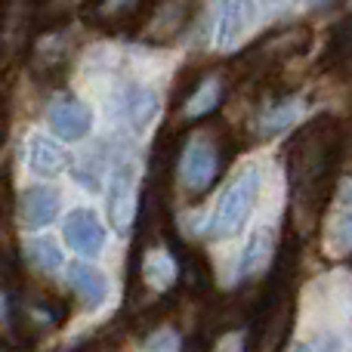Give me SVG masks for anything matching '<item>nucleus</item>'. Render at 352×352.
<instances>
[{
    "instance_id": "obj_3",
    "label": "nucleus",
    "mask_w": 352,
    "mask_h": 352,
    "mask_svg": "<svg viewBox=\"0 0 352 352\" xmlns=\"http://www.w3.org/2000/svg\"><path fill=\"white\" fill-rule=\"evenodd\" d=\"M217 167H219V158H217V148L213 142H207L204 136H192L182 148V158H179V179L188 192H204L207 186L213 182L217 176Z\"/></svg>"
},
{
    "instance_id": "obj_22",
    "label": "nucleus",
    "mask_w": 352,
    "mask_h": 352,
    "mask_svg": "<svg viewBox=\"0 0 352 352\" xmlns=\"http://www.w3.org/2000/svg\"><path fill=\"white\" fill-rule=\"evenodd\" d=\"M263 3H278V0H263Z\"/></svg>"
},
{
    "instance_id": "obj_8",
    "label": "nucleus",
    "mask_w": 352,
    "mask_h": 352,
    "mask_svg": "<svg viewBox=\"0 0 352 352\" xmlns=\"http://www.w3.org/2000/svg\"><path fill=\"white\" fill-rule=\"evenodd\" d=\"M62 198L53 186H31L19 198V219L25 229H43L59 217Z\"/></svg>"
},
{
    "instance_id": "obj_10",
    "label": "nucleus",
    "mask_w": 352,
    "mask_h": 352,
    "mask_svg": "<svg viewBox=\"0 0 352 352\" xmlns=\"http://www.w3.org/2000/svg\"><path fill=\"white\" fill-rule=\"evenodd\" d=\"M25 158H28V170L34 176H43V179L59 176L68 164V155L62 152V146L43 133H34L28 140V155H25Z\"/></svg>"
},
{
    "instance_id": "obj_21",
    "label": "nucleus",
    "mask_w": 352,
    "mask_h": 352,
    "mask_svg": "<svg viewBox=\"0 0 352 352\" xmlns=\"http://www.w3.org/2000/svg\"><path fill=\"white\" fill-rule=\"evenodd\" d=\"M121 3H124V0H109V6H105V10H118Z\"/></svg>"
},
{
    "instance_id": "obj_9",
    "label": "nucleus",
    "mask_w": 352,
    "mask_h": 352,
    "mask_svg": "<svg viewBox=\"0 0 352 352\" xmlns=\"http://www.w3.org/2000/svg\"><path fill=\"white\" fill-rule=\"evenodd\" d=\"M65 281H68V287L80 297V303H84L87 309L102 306L105 297H109V278H105L102 269L90 266V263H68Z\"/></svg>"
},
{
    "instance_id": "obj_16",
    "label": "nucleus",
    "mask_w": 352,
    "mask_h": 352,
    "mask_svg": "<svg viewBox=\"0 0 352 352\" xmlns=\"http://www.w3.org/2000/svg\"><path fill=\"white\" fill-rule=\"evenodd\" d=\"M219 102V80L217 78H207L204 84L198 87V90L188 96L186 102V115L188 118H201L207 115V111H213V105Z\"/></svg>"
},
{
    "instance_id": "obj_18",
    "label": "nucleus",
    "mask_w": 352,
    "mask_h": 352,
    "mask_svg": "<svg viewBox=\"0 0 352 352\" xmlns=\"http://www.w3.org/2000/svg\"><path fill=\"white\" fill-rule=\"evenodd\" d=\"M176 346H179V343H176V334H173V331H164V328H161L158 334L152 337V340H146V349H142V352H176Z\"/></svg>"
},
{
    "instance_id": "obj_13",
    "label": "nucleus",
    "mask_w": 352,
    "mask_h": 352,
    "mask_svg": "<svg viewBox=\"0 0 352 352\" xmlns=\"http://www.w3.org/2000/svg\"><path fill=\"white\" fill-rule=\"evenodd\" d=\"M272 250H275V232L272 226H260V229L250 235L248 248H244V256H241V275H254V272H263L272 260Z\"/></svg>"
},
{
    "instance_id": "obj_15",
    "label": "nucleus",
    "mask_w": 352,
    "mask_h": 352,
    "mask_svg": "<svg viewBox=\"0 0 352 352\" xmlns=\"http://www.w3.org/2000/svg\"><path fill=\"white\" fill-rule=\"evenodd\" d=\"M300 115H303V102H300V99H285V102L263 111L260 127L266 130V133H281V130H287L291 124H297Z\"/></svg>"
},
{
    "instance_id": "obj_20",
    "label": "nucleus",
    "mask_w": 352,
    "mask_h": 352,
    "mask_svg": "<svg viewBox=\"0 0 352 352\" xmlns=\"http://www.w3.org/2000/svg\"><path fill=\"white\" fill-rule=\"evenodd\" d=\"M287 352H316V349H312V346H306V343H297V346H291Z\"/></svg>"
},
{
    "instance_id": "obj_2",
    "label": "nucleus",
    "mask_w": 352,
    "mask_h": 352,
    "mask_svg": "<svg viewBox=\"0 0 352 352\" xmlns=\"http://www.w3.org/2000/svg\"><path fill=\"white\" fill-rule=\"evenodd\" d=\"M62 238L74 254L87 256V260H96L105 250V226L90 207H74L68 213L62 223Z\"/></svg>"
},
{
    "instance_id": "obj_12",
    "label": "nucleus",
    "mask_w": 352,
    "mask_h": 352,
    "mask_svg": "<svg viewBox=\"0 0 352 352\" xmlns=\"http://www.w3.org/2000/svg\"><path fill=\"white\" fill-rule=\"evenodd\" d=\"M140 275H142V285L155 294H164L167 287L176 281V260L167 254L164 248H152L142 254V266H140Z\"/></svg>"
},
{
    "instance_id": "obj_14",
    "label": "nucleus",
    "mask_w": 352,
    "mask_h": 352,
    "mask_svg": "<svg viewBox=\"0 0 352 352\" xmlns=\"http://www.w3.org/2000/svg\"><path fill=\"white\" fill-rule=\"evenodd\" d=\"M25 256H28L31 266L41 269L43 275H53L65 266V256H62L59 241H53V238H47V235L31 238V241L25 244Z\"/></svg>"
},
{
    "instance_id": "obj_1",
    "label": "nucleus",
    "mask_w": 352,
    "mask_h": 352,
    "mask_svg": "<svg viewBox=\"0 0 352 352\" xmlns=\"http://www.w3.org/2000/svg\"><path fill=\"white\" fill-rule=\"evenodd\" d=\"M260 186H263V173H260V167H254V164L244 167V170L229 182V188L223 192V198H219L217 210H213V219H210L213 238H232L244 229V223H248L250 210H254V204H256Z\"/></svg>"
},
{
    "instance_id": "obj_19",
    "label": "nucleus",
    "mask_w": 352,
    "mask_h": 352,
    "mask_svg": "<svg viewBox=\"0 0 352 352\" xmlns=\"http://www.w3.org/2000/svg\"><path fill=\"white\" fill-rule=\"evenodd\" d=\"M244 349V337L241 334H229V337H223V340L213 346V352H241Z\"/></svg>"
},
{
    "instance_id": "obj_5",
    "label": "nucleus",
    "mask_w": 352,
    "mask_h": 352,
    "mask_svg": "<svg viewBox=\"0 0 352 352\" xmlns=\"http://www.w3.org/2000/svg\"><path fill=\"white\" fill-rule=\"evenodd\" d=\"M324 250L334 260L352 254V179H340L334 198V210L324 226Z\"/></svg>"
},
{
    "instance_id": "obj_4",
    "label": "nucleus",
    "mask_w": 352,
    "mask_h": 352,
    "mask_svg": "<svg viewBox=\"0 0 352 352\" xmlns=\"http://www.w3.org/2000/svg\"><path fill=\"white\" fill-rule=\"evenodd\" d=\"M136 204H140V195H136V167L121 164L111 173V188H109V217L121 235H127L136 223Z\"/></svg>"
},
{
    "instance_id": "obj_7",
    "label": "nucleus",
    "mask_w": 352,
    "mask_h": 352,
    "mask_svg": "<svg viewBox=\"0 0 352 352\" xmlns=\"http://www.w3.org/2000/svg\"><path fill=\"white\" fill-rule=\"evenodd\" d=\"M115 109H118V115L136 130V133H142V130H148V124L158 118L161 102H158V93H155L152 87L124 84V87H118V93H115Z\"/></svg>"
},
{
    "instance_id": "obj_17",
    "label": "nucleus",
    "mask_w": 352,
    "mask_h": 352,
    "mask_svg": "<svg viewBox=\"0 0 352 352\" xmlns=\"http://www.w3.org/2000/svg\"><path fill=\"white\" fill-rule=\"evenodd\" d=\"M312 346H316V352H346V343L340 340L337 331H322V334H316Z\"/></svg>"
},
{
    "instance_id": "obj_6",
    "label": "nucleus",
    "mask_w": 352,
    "mask_h": 352,
    "mask_svg": "<svg viewBox=\"0 0 352 352\" xmlns=\"http://www.w3.org/2000/svg\"><path fill=\"white\" fill-rule=\"evenodd\" d=\"M47 121L59 140L78 142L93 130V109L74 96H56L47 109Z\"/></svg>"
},
{
    "instance_id": "obj_11",
    "label": "nucleus",
    "mask_w": 352,
    "mask_h": 352,
    "mask_svg": "<svg viewBox=\"0 0 352 352\" xmlns=\"http://www.w3.org/2000/svg\"><path fill=\"white\" fill-rule=\"evenodd\" d=\"M248 31V0H219L217 12V47L219 50H235L244 41Z\"/></svg>"
}]
</instances>
